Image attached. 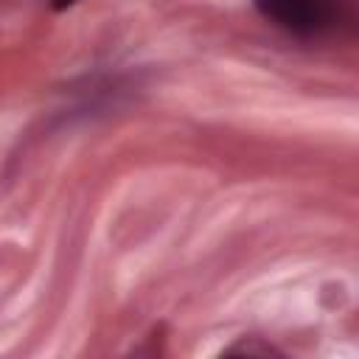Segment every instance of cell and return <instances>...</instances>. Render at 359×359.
Instances as JSON below:
<instances>
[{"instance_id":"6da1fadb","label":"cell","mask_w":359,"mask_h":359,"mask_svg":"<svg viewBox=\"0 0 359 359\" xmlns=\"http://www.w3.org/2000/svg\"><path fill=\"white\" fill-rule=\"evenodd\" d=\"M264 20L303 39L342 36L356 28L359 0H255Z\"/></svg>"},{"instance_id":"7a4b0ae2","label":"cell","mask_w":359,"mask_h":359,"mask_svg":"<svg viewBox=\"0 0 359 359\" xmlns=\"http://www.w3.org/2000/svg\"><path fill=\"white\" fill-rule=\"evenodd\" d=\"M73 3H79V0H53V8H67Z\"/></svg>"}]
</instances>
